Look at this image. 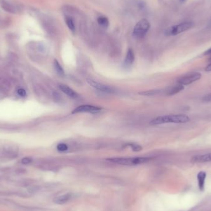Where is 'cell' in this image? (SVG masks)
Here are the masks:
<instances>
[{"mask_svg":"<svg viewBox=\"0 0 211 211\" xmlns=\"http://www.w3.org/2000/svg\"><path fill=\"white\" fill-rule=\"evenodd\" d=\"M202 100L204 102H210L211 101V93L205 95L203 96Z\"/></svg>","mask_w":211,"mask_h":211,"instance_id":"cell-22","label":"cell"},{"mask_svg":"<svg viewBox=\"0 0 211 211\" xmlns=\"http://www.w3.org/2000/svg\"><path fill=\"white\" fill-rule=\"evenodd\" d=\"M86 82H87L88 84L90 85L91 87H93L98 90H100L101 91L105 92V93H111L113 92V90L111 87H109V86L106 85L103 83L96 82L95 80L91 79H87L86 80Z\"/></svg>","mask_w":211,"mask_h":211,"instance_id":"cell-7","label":"cell"},{"mask_svg":"<svg viewBox=\"0 0 211 211\" xmlns=\"http://www.w3.org/2000/svg\"><path fill=\"white\" fill-rule=\"evenodd\" d=\"M191 161L194 163H204V162H211V153L194 156L191 159Z\"/></svg>","mask_w":211,"mask_h":211,"instance_id":"cell-8","label":"cell"},{"mask_svg":"<svg viewBox=\"0 0 211 211\" xmlns=\"http://www.w3.org/2000/svg\"><path fill=\"white\" fill-rule=\"evenodd\" d=\"M205 70L207 72H210L211 71V63H210L208 66L205 67Z\"/></svg>","mask_w":211,"mask_h":211,"instance_id":"cell-25","label":"cell"},{"mask_svg":"<svg viewBox=\"0 0 211 211\" xmlns=\"http://www.w3.org/2000/svg\"><path fill=\"white\" fill-rule=\"evenodd\" d=\"M54 67H55L56 72L59 75L63 76L64 75V70L57 60H55V62H54Z\"/></svg>","mask_w":211,"mask_h":211,"instance_id":"cell-16","label":"cell"},{"mask_svg":"<svg viewBox=\"0 0 211 211\" xmlns=\"http://www.w3.org/2000/svg\"><path fill=\"white\" fill-rule=\"evenodd\" d=\"M135 60L134 53L132 49H129L127 53V55L124 60L123 66L125 67H130L133 64Z\"/></svg>","mask_w":211,"mask_h":211,"instance_id":"cell-10","label":"cell"},{"mask_svg":"<svg viewBox=\"0 0 211 211\" xmlns=\"http://www.w3.org/2000/svg\"><path fill=\"white\" fill-rule=\"evenodd\" d=\"M128 146L135 152H139V151H141L143 149V148L140 145L136 143H130L128 144Z\"/></svg>","mask_w":211,"mask_h":211,"instance_id":"cell-17","label":"cell"},{"mask_svg":"<svg viewBox=\"0 0 211 211\" xmlns=\"http://www.w3.org/2000/svg\"><path fill=\"white\" fill-rule=\"evenodd\" d=\"M193 26L194 23L192 22H184L167 28L165 31V34L167 36H175L189 30Z\"/></svg>","mask_w":211,"mask_h":211,"instance_id":"cell-3","label":"cell"},{"mask_svg":"<svg viewBox=\"0 0 211 211\" xmlns=\"http://www.w3.org/2000/svg\"><path fill=\"white\" fill-rule=\"evenodd\" d=\"M97 21H98V24L100 26L102 27L106 28L109 25V20H108L107 18L104 17V16H100V17H99L98 19H97Z\"/></svg>","mask_w":211,"mask_h":211,"instance_id":"cell-15","label":"cell"},{"mask_svg":"<svg viewBox=\"0 0 211 211\" xmlns=\"http://www.w3.org/2000/svg\"><path fill=\"white\" fill-rule=\"evenodd\" d=\"M38 190H39V188H38L37 186H31L28 189V191L30 193H35Z\"/></svg>","mask_w":211,"mask_h":211,"instance_id":"cell-23","label":"cell"},{"mask_svg":"<svg viewBox=\"0 0 211 211\" xmlns=\"http://www.w3.org/2000/svg\"><path fill=\"white\" fill-rule=\"evenodd\" d=\"M205 178H206V174L205 172H199L198 173L197 178L198 180V186L201 191H204V190Z\"/></svg>","mask_w":211,"mask_h":211,"instance_id":"cell-12","label":"cell"},{"mask_svg":"<svg viewBox=\"0 0 211 211\" xmlns=\"http://www.w3.org/2000/svg\"><path fill=\"white\" fill-rule=\"evenodd\" d=\"M209 26H210V27H211V20H210V23H209Z\"/></svg>","mask_w":211,"mask_h":211,"instance_id":"cell-26","label":"cell"},{"mask_svg":"<svg viewBox=\"0 0 211 211\" xmlns=\"http://www.w3.org/2000/svg\"><path fill=\"white\" fill-rule=\"evenodd\" d=\"M201 77V74L199 72H190L181 77L178 80V83L182 85H188L196 82Z\"/></svg>","mask_w":211,"mask_h":211,"instance_id":"cell-5","label":"cell"},{"mask_svg":"<svg viewBox=\"0 0 211 211\" xmlns=\"http://www.w3.org/2000/svg\"><path fill=\"white\" fill-rule=\"evenodd\" d=\"M158 93V91H157V90H149V91H147L139 92V94L142 95H144H144L152 96V95H156Z\"/></svg>","mask_w":211,"mask_h":211,"instance_id":"cell-19","label":"cell"},{"mask_svg":"<svg viewBox=\"0 0 211 211\" xmlns=\"http://www.w3.org/2000/svg\"><path fill=\"white\" fill-rule=\"evenodd\" d=\"M71 198V194L69 193L64 194L62 195L58 196L54 199L53 201L55 203L57 204H64L65 203H67L69 200Z\"/></svg>","mask_w":211,"mask_h":211,"instance_id":"cell-11","label":"cell"},{"mask_svg":"<svg viewBox=\"0 0 211 211\" xmlns=\"http://www.w3.org/2000/svg\"><path fill=\"white\" fill-rule=\"evenodd\" d=\"M188 116L183 114L167 115L157 117L151 121V125H159V124L174 123H184L190 121Z\"/></svg>","mask_w":211,"mask_h":211,"instance_id":"cell-1","label":"cell"},{"mask_svg":"<svg viewBox=\"0 0 211 211\" xmlns=\"http://www.w3.org/2000/svg\"><path fill=\"white\" fill-rule=\"evenodd\" d=\"M59 88H60V90L64 94H66V95L69 96L70 98L75 99L79 97V95L77 94V92H75L73 89L70 88L69 86L66 85H64V84L60 85H59Z\"/></svg>","mask_w":211,"mask_h":211,"instance_id":"cell-9","label":"cell"},{"mask_svg":"<svg viewBox=\"0 0 211 211\" xmlns=\"http://www.w3.org/2000/svg\"><path fill=\"white\" fill-rule=\"evenodd\" d=\"M32 159L29 158H24L21 161L22 164H23L24 165H27V164H29L30 163L32 162Z\"/></svg>","mask_w":211,"mask_h":211,"instance_id":"cell-20","label":"cell"},{"mask_svg":"<svg viewBox=\"0 0 211 211\" xmlns=\"http://www.w3.org/2000/svg\"><path fill=\"white\" fill-rule=\"evenodd\" d=\"M65 21H66V23L70 30L74 33L75 32V25L73 19L71 17H68L67 16L65 19Z\"/></svg>","mask_w":211,"mask_h":211,"instance_id":"cell-14","label":"cell"},{"mask_svg":"<svg viewBox=\"0 0 211 211\" xmlns=\"http://www.w3.org/2000/svg\"><path fill=\"white\" fill-rule=\"evenodd\" d=\"M180 1H185V0H180Z\"/></svg>","mask_w":211,"mask_h":211,"instance_id":"cell-27","label":"cell"},{"mask_svg":"<svg viewBox=\"0 0 211 211\" xmlns=\"http://www.w3.org/2000/svg\"><path fill=\"white\" fill-rule=\"evenodd\" d=\"M57 149L60 152H64L68 149V146L65 143L58 144L57 146Z\"/></svg>","mask_w":211,"mask_h":211,"instance_id":"cell-18","label":"cell"},{"mask_svg":"<svg viewBox=\"0 0 211 211\" xmlns=\"http://www.w3.org/2000/svg\"><path fill=\"white\" fill-rule=\"evenodd\" d=\"M204 55H211V48H210L209 49L205 51L204 53Z\"/></svg>","mask_w":211,"mask_h":211,"instance_id":"cell-24","label":"cell"},{"mask_svg":"<svg viewBox=\"0 0 211 211\" xmlns=\"http://www.w3.org/2000/svg\"><path fill=\"white\" fill-rule=\"evenodd\" d=\"M184 89V86L180 84H178L177 85H175L173 86V87L170 88L167 92V95L169 96H172L178 93H179L180 91H182Z\"/></svg>","mask_w":211,"mask_h":211,"instance_id":"cell-13","label":"cell"},{"mask_svg":"<svg viewBox=\"0 0 211 211\" xmlns=\"http://www.w3.org/2000/svg\"><path fill=\"white\" fill-rule=\"evenodd\" d=\"M112 163L122 165H137L146 163L150 160L149 158H114L107 159Z\"/></svg>","mask_w":211,"mask_h":211,"instance_id":"cell-2","label":"cell"},{"mask_svg":"<svg viewBox=\"0 0 211 211\" xmlns=\"http://www.w3.org/2000/svg\"><path fill=\"white\" fill-rule=\"evenodd\" d=\"M18 94L21 97H24L27 95L26 91L23 88H19L18 90Z\"/></svg>","mask_w":211,"mask_h":211,"instance_id":"cell-21","label":"cell"},{"mask_svg":"<svg viewBox=\"0 0 211 211\" xmlns=\"http://www.w3.org/2000/svg\"><path fill=\"white\" fill-rule=\"evenodd\" d=\"M150 29V24L148 20L143 19L139 20L135 25L133 29V36L138 39H141L145 36Z\"/></svg>","mask_w":211,"mask_h":211,"instance_id":"cell-4","label":"cell"},{"mask_svg":"<svg viewBox=\"0 0 211 211\" xmlns=\"http://www.w3.org/2000/svg\"><path fill=\"white\" fill-rule=\"evenodd\" d=\"M102 108L93 105H81L72 111V114L78 113H91L96 114L101 112Z\"/></svg>","mask_w":211,"mask_h":211,"instance_id":"cell-6","label":"cell"}]
</instances>
